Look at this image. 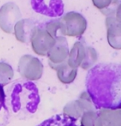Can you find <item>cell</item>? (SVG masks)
Here are the masks:
<instances>
[{
	"label": "cell",
	"mask_w": 121,
	"mask_h": 126,
	"mask_svg": "<svg viewBox=\"0 0 121 126\" xmlns=\"http://www.w3.org/2000/svg\"><path fill=\"white\" fill-rule=\"evenodd\" d=\"M86 87L96 109L121 110V65H96L87 74Z\"/></svg>",
	"instance_id": "6da1fadb"
},
{
	"label": "cell",
	"mask_w": 121,
	"mask_h": 126,
	"mask_svg": "<svg viewBox=\"0 0 121 126\" xmlns=\"http://www.w3.org/2000/svg\"><path fill=\"white\" fill-rule=\"evenodd\" d=\"M18 72L23 78L29 81H37L43 75L44 66L41 61L30 54L22 56L18 62Z\"/></svg>",
	"instance_id": "3957f363"
},
{
	"label": "cell",
	"mask_w": 121,
	"mask_h": 126,
	"mask_svg": "<svg viewBox=\"0 0 121 126\" xmlns=\"http://www.w3.org/2000/svg\"><path fill=\"white\" fill-rule=\"evenodd\" d=\"M101 126H121V110H100Z\"/></svg>",
	"instance_id": "8fae6325"
},
{
	"label": "cell",
	"mask_w": 121,
	"mask_h": 126,
	"mask_svg": "<svg viewBox=\"0 0 121 126\" xmlns=\"http://www.w3.org/2000/svg\"><path fill=\"white\" fill-rule=\"evenodd\" d=\"M106 26L107 30V41L113 49H121V22L115 16H106Z\"/></svg>",
	"instance_id": "ba28073f"
},
{
	"label": "cell",
	"mask_w": 121,
	"mask_h": 126,
	"mask_svg": "<svg viewBox=\"0 0 121 126\" xmlns=\"http://www.w3.org/2000/svg\"><path fill=\"white\" fill-rule=\"evenodd\" d=\"M36 27L35 21L32 19H21L14 27V35L19 42L27 44L30 41L31 36Z\"/></svg>",
	"instance_id": "9c48e42d"
},
{
	"label": "cell",
	"mask_w": 121,
	"mask_h": 126,
	"mask_svg": "<svg viewBox=\"0 0 121 126\" xmlns=\"http://www.w3.org/2000/svg\"><path fill=\"white\" fill-rule=\"evenodd\" d=\"M69 54V48L67 39L63 35H59L55 38V43L49 51L47 57L49 64L52 69L56 70L57 68L65 63Z\"/></svg>",
	"instance_id": "8992f818"
},
{
	"label": "cell",
	"mask_w": 121,
	"mask_h": 126,
	"mask_svg": "<svg viewBox=\"0 0 121 126\" xmlns=\"http://www.w3.org/2000/svg\"><path fill=\"white\" fill-rule=\"evenodd\" d=\"M95 8L106 16H115L120 0H91Z\"/></svg>",
	"instance_id": "4fadbf2b"
},
{
	"label": "cell",
	"mask_w": 121,
	"mask_h": 126,
	"mask_svg": "<svg viewBox=\"0 0 121 126\" xmlns=\"http://www.w3.org/2000/svg\"><path fill=\"white\" fill-rule=\"evenodd\" d=\"M57 77L60 82L63 84H70L75 80L77 74V68H73L68 64L67 61L59 65L56 69Z\"/></svg>",
	"instance_id": "7c38bea8"
},
{
	"label": "cell",
	"mask_w": 121,
	"mask_h": 126,
	"mask_svg": "<svg viewBox=\"0 0 121 126\" xmlns=\"http://www.w3.org/2000/svg\"><path fill=\"white\" fill-rule=\"evenodd\" d=\"M63 24V35L70 37L82 36L86 32L87 22L86 18L77 12H69L60 18Z\"/></svg>",
	"instance_id": "7a4b0ae2"
},
{
	"label": "cell",
	"mask_w": 121,
	"mask_h": 126,
	"mask_svg": "<svg viewBox=\"0 0 121 126\" xmlns=\"http://www.w3.org/2000/svg\"><path fill=\"white\" fill-rule=\"evenodd\" d=\"M97 59H98V54L96 49L91 46H86V55L80 67L83 70H88L96 63Z\"/></svg>",
	"instance_id": "9a60e30c"
},
{
	"label": "cell",
	"mask_w": 121,
	"mask_h": 126,
	"mask_svg": "<svg viewBox=\"0 0 121 126\" xmlns=\"http://www.w3.org/2000/svg\"><path fill=\"white\" fill-rule=\"evenodd\" d=\"M22 13L16 3L9 2L0 8V28L5 33L11 34L14 32L16 23L22 19Z\"/></svg>",
	"instance_id": "5b68a950"
},
{
	"label": "cell",
	"mask_w": 121,
	"mask_h": 126,
	"mask_svg": "<svg viewBox=\"0 0 121 126\" xmlns=\"http://www.w3.org/2000/svg\"><path fill=\"white\" fill-rule=\"evenodd\" d=\"M93 104L87 92H82L79 98L72 101L65 105L63 107V115L77 120L82 117L84 112L87 110H93Z\"/></svg>",
	"instance_id": "52a82bcc"
},
{
	"label": "cell",
	"mask_w": 121,
	"mask_h": 126,
	"mask_svg": "<svg viewBox=\"0 0 121 126\" xmlns=\"http://www.w3.org/2000/svg\"><path fill=\"white\" fill-rule=\"evenodd\" d=\"M86 46L82 41L75 42L71 50H69L67 59L68 64L73 68H77L80 67L82 62L86 55Z\"/></svg>",
	"instance_id": "30bf717a"
},
{
	"label": "cell",
	"mask_w": 121,
	"mask_h": 126,
	"mask_svg": "<svg viewBox=\"0 0 121 126\" xmlns=\"http://www.w3.org/2000/svg\"><path fill=\"white\" fill-rule=\"evenodd\" d=\"M4 97H5V94L3 92V87H0V107H1V105L3 103Z\"/></svg>",
	"instance_id": "d6986e66"
},
{
	"label": "cell",
	"mask_w": 121,
	"mask_h": 126,
	"mask_svg": "<svg viewBox=\"0 0 121 126\" xmlns=\"http://www.w3.org/2000/svg\"><path fill=\"white\" fill-rule=\"evenodd\" d=\"M30 42L33 51L37 55L47 56L49 51L55 43V38L47 32L45 27L36 25Z\"/></svg>",
	"instance_id": "277c9868"
},
{
	"label": "cell",
	"mask_w": 121,
	"mask_h": 126,
	"mask_svg": "<svg viewBox=\"0 0 121 126\" xmlns=\"http://www.w3.org/2000/svg\"><path fill=\"white\" fill-rule=\"evenodd\" d=\"M81 126H101L98 113L94 110L84 112L82 115Z\"/></svg>",
	"instance_id": "2e32d148"
},
{
	"label": "cell",
	"mask_w": 121,
	"mask_h": 126,
	"mask_svg": "<svg viewBox=\"0 0 121 126\" xmlns=\"http://www.w3.org/2000/svg\"><path fill=\"white\" fill-rule=\"evenodd\" d=\"M14 77V71L10 64L0 62V87L8 85Z\"/></svg>",
	"instance_id": "5bb4252c"
},
{
	"label": "cell",
	"mask_w": 121,
	"mask_h": 126,
	"mask_svg": "<svg viewBox=\"0 0 121 126\" xmlns=\"http://www.w3.org/2000/svg\"><path fill=\"white\" fill-rule=\"evenodd\" d=\"M45 30L50 34L54 38H56L58 35V32H59L61 34V35H63V24L61 22L60 19H56V20L50 21V22H47L45 26Z\"/></svg>",
	"instance_id": "e0dca14e"
},
{
	"label": "cell",
	"mask_w": 121,
	"mask_h": 126,
	"mask_svg": "<svg viewBox=\"0 0 121 126\" xmlns=\"http://www.w3.org/2000/svg\"><path fill=\"white\" fill-rule=\"evenodd\" d=\"M115 17L118 21H120L121 22V3L119 4L117 9H116V13H115Z\"/></svg>",
	"instance_id": "ac0fdd59"
}]
</instances>
